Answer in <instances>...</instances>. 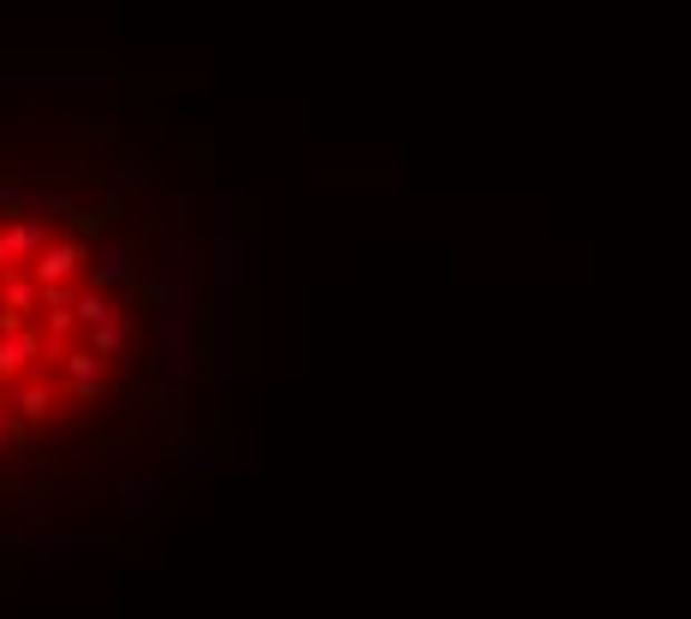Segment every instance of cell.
I'll return each mask as SVG.
<instances>
[{
  "label": "cell",
  "instance_id": "16",
  "mask_svg": "<svg viewBox=\"0 0 691 619\" xmlns=\"http://www.w3.org/2000/svg\"><path fill=\"white\" fill-rule=\"evenodd\" d=\"M78 286H42V310H72Z\"/></svg>",
  "mask_w": 691,
  "mask_h": 619
},
{
  "label": "cell",
  "instance_id": "2",
  "mask_svg": "<svg viewBox=\"0 0 691 619\" xmlns=\"http://www.w3.org/2000/svg\"><path fill=\"white\" fill-rule=\"evenodd\" d=\"M84 263H90V245H84L78 233H60L55 245H42L37 256H30V274H37L42 286H78V274H84Z\"/></svg>",
  "mask_w": 691,
  "mask_h": 619
},
{
  "label": "cell",
  "instance_id": "11",
  "mask_svg": "<svg viewBox=\"0 0 691 619\" xmlns=\"http://www.w3.org/2000/svg\"><path fill=\"white\" fill-rule=\"evenodd\" d=\"M72 310H78V328H101V322L119 310V298H114V292H96V286H78Z\"/></svg>",
  "mask_w": 691,
  "mask_h": 619
},
{
  "label": "cell",
  "instance_id": "14",
  "mask_svg": "<svg viewBox=\"0 0 691 619\" xmlns=\"http://www.w3.org/2000/svg\"><path fill=\"white\" fill-rule=\"evenodd\" d=\"M37 197L42 191H30V185H19V179L0 185V215H30V209H37Z\"/></svg>",
  "mask_w": 691,
  "mask_h": 619
},
{
  "label": "cell",
  "instance_id": "1",
  "mask_svg": "<svg viewBox=\"0 0 691 619\" xmlns=\"http://www.w3.org/2000/svg\"><path fill=\"white\" fill-rule=\"evenodd\" d=\"M155 370L167 382L197 375V286L185 281H162L155 292Z\"/></svg>",
  "mask_w": 691,
  "mask_h": 619
},
{
  "label": "cell",
  "instance_id": "5",
  "mask_svg": "<svg viewBox=\"0 0 691 619\" xmlns=\"http://www.w3.org/2000/svg\"><path fill=\"white\" fill-rule=\"evenodd\" d=\"M132 281H137V250H132L119 233H108V245L96 250L90 281H84V286H96V292H119V286H132Z\"/></svg>",
  "mask_w": 691,
  "mask_h": 619
},
{
  "label": "cell",
  "instance_id": "6",
  "mask_svg": "<svg viewBox=\"0 0 691 619\" xmlns=\"http://www.w3.org/2000/svg\"><path fill=\"white\" fill-rule=\"evenodd\" d=\"M55 227H48L42 215H19V220H7V227H0V250H7V263L12 268H25L30 256H37L42 245H55Z\"/></svg>",
  "mask_w": 691,
  "mask_h": 619
},
{
  "label": "cell",
  "instance_id": "10",
  "mask_svg": "<svg viewBox=\"0 0 691 619\" xmlns=\"http://www.w3.org/2000/svg\"><path fill=\"white\" fill-rule=\"evenodd\" d=\"M132 340H137V316H132V310H126V304H119V310H114V316H108V322H101V328H90V352H96V357H108V364H114V357H119V352H126V346H132Z\"/></svg>",
  "mask_w": 691,
  "mask_h": 619
},
{
  "label": "cell",
  "instance_id": "3",
  "mask_svg": "<svg viewBox=\"0 0 691 619\" xmlns=\"http://www.w3.org/2000/svg\"><path fill=\"white\" fill-rule=\"evenodd\" d=\"M30 137H60V144H114L119 119L114 114H42V119H30Z\"/></svg>",
  "mask_w": 691,
  "mask_h": 619
},
{
  "label": "cell",
  "instance_id": "8",
  "mask_svg": "<svg viewBox=\"0 0 691 619\" xmlns=\"http://www.w3.org/2000/svg\"><path fill=\"white\" fill-rule=\"evenodd\" d=\"M7 411L25 423H48L55 417V387L48 382H7Z\"/></svg>",
  "mask_w": 691,
  "mask_h": 619
},
{
  "label": "cell",
  "instance_id": "7",
  "mask_svg": "<svg viewBox=\"0 0 691 619\" xmlns=\"http://www.w3.org/2000/svg\"><path fill=\"white\" fill-rule=\"evenodd\" d=\"M30 310H42V281L30 268H7L0 274V316L30 322Z\"/></svg>",
  "mask_w": 691,
  "mask_h": 619
},
{
  "label": "cell",
  "instance_id": "12",
  "mask_svg": "<svg viewBox=\"0 0 691 619\" xmlns=\"http://www.w3.org/2000/svg\"><path fill=\"white\" fill-rule=\"evenodd\" d=\"M37 209H48V215H84V209H90V191H84V185H60V191H42L37 197Z\"/></svg>",
  "mask_w": 691,
  "mask_h": 619
},
{
  "label": "cell",
  "instance_id": "15",
  "mask_svg": "<svg viewBox=\"0 0 691 619\" xmlns=\"http://www.w3.org/2000/svg\"><path fill=\"white\" fill-rule=\"evenodd\" d=\"M210 464H215L210 459V441H192V446H185V459H179V471L185 476H210Z\"/></svg>",
  "mask_w": 691,
  "mask_h": 619
},
{
  "label": "cell",
  "instance_id": "4",
  "mask_svg": "<svg viewBox=\"0 0 691 619\" xmlns=\"http://www.w3.org/2000/svg\"><path fill=\"white\" fill-rule=\"evenodd\" d=\"M37 357H42V334L19 316H0V382H25Z\"/></svg>",
  "mask_w": 691,
  "mask_h": 619
},
{
  "label": "cell",
  "instance_id": "9",
  "mask_svg": "<svg viewBox=\"0 0 691 619\" xmlns=\"http://www.w3.org/2000/svg\"><path fill=\"white\" fill-rule=\"evenodd\" d=\"M162 494H167V476L132 471L126 483H119V512H126V519H149V512L162 507Z\"/></svg>",
  "mask_w": 691,
  "mask_h": 619
},
{
  "label": "cell",
  "instance_id": "13",
  "mask_svg": "<svg viewBox=\"0 0 691 619\" xmlns=\"http://www.w3.org/2000/svg\"><path fill=\"white\" fill-rule=\"evenodd\" d=\"M114 179H119V191H149V185H155V174H149V161H144V155H119V167H114Z\"/></svg>",
  "mask_w": 691,
  "mask_h": 619
}]
</instances>
